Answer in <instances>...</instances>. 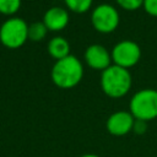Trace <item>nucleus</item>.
Segmentation results:
<instances>
[{
    "label": "nucleus",
    "instance_id": "nucleus-1",
    "mask_svg": "<svg viewBox=\"0 0 157 157\" xmlns=\"http://www.w3.org/2000/svg\"><path fill=\"white\" fill-rule=\"evenodd\" d=\"M50 75L54 85L67 90L75 87L81 81L83 76V67L76 56L67 55L66 58L55 61Z\"/></svg>",
    "mask_w": 157,
    "mask_h": 157
},
{
    "label": "nucleus",
    "instance_id": "nucleus-2",
    "mask_svg": "<svg viewBox=\"0 0 157 157\" xmlns=\"http://www.w3.org/2000/svg\"><path fill=\"white\" fill-rule=\"evenodd\" d=\"M101 87L108 97L120 98L130 91L131 75L128 69L120 67L118 65H110L102 71Z\"/></svg>",
    "mask_w": 157,
    "mask_h": 157
},
{
    "label": "nucleus",
    "instance_id": "nucleus-3",
    "mask_svg": "<svg viewBox=\"0 0 157 157\" xmlns=\"http://www.w3.org/2000/svg\"><path fill=\"white\" fill-rule=\"evenodd\" d=\"M129 112L136 120L150 121L157 118V91L144 88L137 91L129 103Z\"/></svg>",
    "mask_w": 157,
    "mask_h": 157
},
{
    "label": "nucleus",
    "instance_id": "nucleus-4",
    "mask_svg": "<svg viewBox=\"0 0 157 157\" xmlns=\"http://www.w3.org/2000/svg\"><path fill=\"white\" fill-rule=\"evenodd\" d=\"M28 39V26L20 17L6 20L0 27V42L10 49H17Z\"/></svg>",
    "mask_w": 157,
    "mask_h": 157
},
{
    "label": "nucleus",
    "instance_id": "nucleus-5",
    "mask_svg": "<svg viewBox=\"0 0 157 157\" xmlns=\"http://www.w3.org/2000/svg\"><path fill=\"white\" fill-rule=\"evenodd\" d=\"M92 25L101 33H112L119 25V13L109 4H101L92 11Z\"/></svg>",
    "mask_w": 157,
    "mask_h": 157
},
{
    "label": "nucleus",
    "instance_id": "nucleus-6",
    "mask_svg": "<svg viewBox=\"0 0 157 157\" xmlns=\"http://www.w3.org/2000/svg\"><path fill=\"white\" fill-rule=\"evenodd\" d=\"M110 56L114 61V65L128 69L137 64L141 56V49L132 40H121L115 44Z\"/></svg>",
    "mask_w": 157,
    "mask_h": 157
},
{
    "label": "nucleus",
    "instance_id": "nucleus-7",
    "mask_svg": "<svg viewBox=\"0 0 157 157\" xmlns=\"http://www.w3.org/2000/svg\"><path fill=\"white\" fill-rule=\"evenodd\" d=\"M135 118L130 112L118 110L109 115L105 123L107 131L113 136H125L132 131Z\"/></svg>",
    "mask_w": 157,
    "mask_h": 157
},
{
    "label": "nucleus",
    "instance_id": "nucleus-8",
    "mask_svg": "<svg viewBox=\"0 0 157 157\" xmlns=\"http://www.w3.org/2000/svg\"><path fill=\"white\" fill-rule=\"evenodd\" d=\"M112 56L108 50L101 44H92L85 52L86 64L94 70H105L110 66Z\"/></svg>",
    "mask_w": 157,
    "mask_h": 157
},
{
    "label": "nucleus",
    "instance_id": "nucleus-9",
    "mask_svg": "<svg viewBox=\"0 0 157 157\" xmlns=\"http://www.w3.org/2000/svg\"><path fill=\"white\" fill-rule=\"evenodd\" d=\"M43 23L45 25L48 31H53V32L61 31L69 23V13L63 7L59 6L50 7L49 10L45 11L43 16Z\"/></svg>",
    "mask_w": 157,
    "mask_h": 157
},
{
    "label": "nucleus",
    "instance_id": "nucleus-10",
    "mask_svg": "<svg viewBox=\"0 0 157 157\" xmlns=\"http://www.w3.org/2000/svg\"><path fill=\"white\" fill-rule=\"evenodd\" d=\"M48 52H49L50 56L56 60L64 59L67 55H70L69 54V52H70L69 42L64 37H54L48 43Z\"/></svg>",
    "mask_w": 157,
    "mask_h": 157
},
{
    "label": "nucleus",
    "instance_id": "nucleus-11",
    "mask_svg": "<svg viewBox=\"0 0 157 157\" xmlns=\"http://www.w3.org/2000/svg\"><path fill=\"white\" fill-rule=\"evenodd\" d=\"M47 32L48 29L43 22H34L28 26V39L33 42H39L45 37Z\"/></svg>",
    "mask_w": 157,
    "mask_h": 157
},
{
    "label": "nucleus",
    "instance_id": "nucleus-12",
    "mask_svg": "<svg viewBox=\"0 0 157 157\" xmlns=\"http://www.w3.org/2000/svg\"><path fill=\"white\" fill-rule=\"evenodd\" d=\"M64 1L66 6L76 13L86 12L87 10H90L92 5V0H64Z\"/></svg>",
    "mask_w": 157,
    "mask_h": 157
},
{
    "label": "nucleus",
    "instance_id": "nucleus-13",
    "mask_svg": "<svg viewBox=\"0 0 157 157\" xmlns=\"http://www.w3.org/2000/svg\"><path fill=\"white\" fill-rule=\"evenodd\" d=\"M21 0H0V13L13 15L18 11Z\"/></svg>",
    "mask_w": 157,
    "mask_h": 157
},
{
    "label": "nucleus",
    "instance_id": "nucleus-14",
    "mask_svg": "<svg viewBox=\"0 0 157 157\" xmlns=\"http://www.w3.org/2000/svg\"><path fill=\"white\" fill-rule=\"evenodd\" d=\"M115 1L124 10H129V11L136 10V9H139L144 4V0H115Z\"/></svg>",
    "mask_w": 157,
    "mask_h": 157
},
{
    "label": "nucleus",
    "instance_id": "nucleus-15",
    "mask_svg": "<svg viewBox=\"0 0 157 157\" xmlns=\"http://www.w3.org/2000/svg\"><path fill=\"white\" fill-rule=\"evenodd\" d=\"M142 5L148 15L157 17V0H144Z\"/></svg>",
    "mask_w": 157,
    "mask_h": 157
},
{
    "label": "nucleus",
    "instance_id": "nucleus-16",
    "mask_svg": "<svg viewBox=\"0 0 157 157\" xmlns=\"http://www.w3.org/2000/svg\"><path fill=\"white\" fill-rule=\"evenodd\" d=\"M147 130V123L146 121H142V120H136L135 119V123H134V128H132V131L137 135H142L145 134Z\"/></svg>",
    "mask_w": 157,
    "mask_h": 157
},
{
    "label": "nucleus",
    "instance_id": "nucleus-17",
    "mask_svg": "<svg viewBox=\"0 0 157 157\" xmlns=\"http://www.w3.org/2000/svg\"><path fill=\"white\" fill-rule=\"evenodd\" d=\"M80 157H99V156L96 155V153H83V155H81Z\"/></svg>",
    "mask_w": 157,
    "mask_h": 157
}]
</instances>
